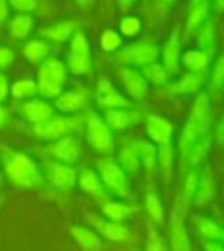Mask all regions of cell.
<instances>
[{
  "label": "cell",
  "instance_id": "cell-25",
  "mask_svg": "<svg viewBox=\"0 0 224 251\" xmlns=\"http://www.w3.org/2000/svg\"><path fill=\"white\" fill-rule=\"evenodd\" d=\"M34 27V19L29 14H19L9 22V34L11 38L16 40H25L29 34L32 32Z\"/></svg>",
  "mask_w": 224,
  "mask_h": 251
},
{
  "label": "cell",
  "instance_id": "cell-40",
  "mask_svg": "<svg viewBox=\"0 0 224 251\" xmlns=\"http://www.w3.org/2000/svg\"><path fill=\"white\" fill-rule=\"evenodd\" d=\"M200 233L203 238L209 239V241H215V239H220L221 238V227L215 223V221H211V219H203L200 223Z\"/></svg>",
  "mask_w": 224,
  "mask_h": 251
},
{
  "label": "cell",
  "instance_id": "cell-6",
  "mask_svg": "<svg viewBox=\"0 0 224 251\" xmlns=\"http://www.w3.org/2000/svg\"><path fill=\"white\" fill-rule=\"evenodd\" d=\"M96 168L99 172V178L104 187L107 189V192H112V194L122 198L130 197V183L127 178V174L119 166V163H116L110 157H106L98 160Z\"/></svg>",
  "mask_w": 224,
  "mask_h": 251
},
{
  "label": "cell",
  "instance_id": "cell-35",
  "mask_svg": "<svg viewBox=\"0 0 224 251\" xmlns=\"http://www.w3.org/2000/svg\"><path fill=\"white\" fill-rule=\"evenodd\" d=\"M207 14H209V6H207V3L192 6V9H191V12H189V17H188V23H186L188 32L194 31L196 27H198L200 25H203V23L206 22V19H207Z\"/></svg>",
  "mask_w": 224,
  "mask_h": 251
},
{
  "label": "cell",
  "instance_id": "cell-38",
  "mask_svg": "<svg viewBox=\"0 0 224 251\" xmlns=\"http://www.w3.org/2000/svg\"><path fill=\"white\" fill-rule=\"evenodd\" d=\"M101 46L106 52H116L122 46V37L113 29H107L101 35Z\"/></svg>",
  "mask_w": 224,
  "mask_h": 251
},
{
  "label": "cell",
  "instance_id": "cell-4",
  "mask_svg": "<svg viewBox=\"0 0 224 251\" xmlns=\"http://www.w3.org/2000/svg\"><path fill=\"white\" fill-rule=\"evenodd\" d=\"M67 79V67L66 64L55 56L46 58L40 63L37 87L38 95L44 99H55L63 93V87Z\"/></svg>",
  "mask_w": 224,
  "mask_h": 251
},
{
  "label": "cell",
  "instance_id": "cell-39",
  "mask_svg": "<svg viewBox=\"0 0 224 251\" xmlns=\"http://www.w3.org/2000/svg\"><path fill=\"white\" fill-rule=\"evenodd\" d=\"M224 87V53L218 58L217 63L212 67L211 73V88L212 90H220Z\"/></svg>",
  "mask_w": 224,
  "mask_h": 251
},
{
  "label": "cell",
  "instance_id": "cell-44",
  "mask_svg": "<svg viewBox=\"0 0 224 251\" xmlns=\"http://www.w3.org/2000/svg\"><path fill=\"white\" fill-rule=\"evenodd\" d=\"M8 5H11L16 11L28 14L37 8V0H8Z\"/></svg>",
  "mask_w": 224,
  "mask_h": 251
},
{
  "label": "cell",
  "instance_id": "cell-31",
  "mask_svg": "<svg viewBox=\"0 0 224 251\" xmlns=\"http://www.w3.org/2000/svg\"><path fill=\"white\" fill-rule=\"evenodd\" d=\"M172 160H174V151H172L171 143L160 145L159 151H157V161H159L162 174H163V181L167 184L172 178Z\"/></svg>",
  "mask_w": 224,
  "mask_h": 251
},
{
  "label": "cell",
  "instance_id": "cell-15",
  "mask_svg": "<svg viewBox=\"0 0 224 251\" xmlns=\"http://www.w3.org/2000/svg\"><path fill=\"white\" fill-rule=\"evenodd\" d=\"M186 207L178 202L177 207L171 216V248L172 251H191V242L188 238V233L183 227V216H185Z\"/></svg>",
  "mask_w": 224,
  "mask_h": 251
},
{
  "label": "cell",
  "instance_id": "cell-9",
  "mask_svg": "<svg viewBox=\"0 0 224 251\" xmlns=\"http://www.w3.org/2000/svg\"><path fill=\"white\" fill-rule=\"evenodd\" d=\"M44 178H46L55 189L61 192H69L78 181V175L70 165L59 163L55 160H46L43 163Z\"/></svg>",
  "mask_w": 224,
  "mask_h": 251
},
{
  "label": "cell",
  "instance_id": "cell-51",
  "mask_svg": "<svg viewBox=\"0 0 224 251\" xmlns=\"http://www.w3.org/2000/svg\"><path fill=\"white\" fill-rule=\"evenodd\" d=\"M75 3H77L78 6L87 9V8H90L93 3H95V0H75Z\"/></svg>",
  "mask_w": 224,
  "mask_h": 251
},
{
  "label": "cell",
  "instance_id": "cell-19",
  "mask_svg": "<svg viewBox=\"0 0 224 251\" xmlns=\"http://www.w3.org/2000/svg\"><path fill=\"white\" fill-rule=\"evenodd\" d=\"M142 121L140 113L128 108H114L109 110L106 114V124L114 129H127Z\"/></svg>",
  "mask_w": 224,
  "mask_h": 251
},
{
  "label": "cell",
  "instance_id": "cell-13",
  "mask_svg": "<svg viewBox=\"0 0 224 251\" xmlns=\"http://www.w3.org/2000/svg\"><path fill=\"white\" fill-rule=\"evenodd\" d=\"M88 105V93L83 88L63 92L58 98H55L54 108L61 111L63 114H78L85 110Z\"/></svg>",
  "mask_w": 224,
  "mask_h": 251
},
{
  "label": "cell",
  "instance_id": "cell-20",
  "mask_svg": "<svg viewBox=\"0 0 224 251\" xmlns=\"http://www.w3.org/2000/svg\"><path fill=\"white\" fill-rule=\"evenodd\" d=\"M70 236L75 239L84 251H98L101 248V239L99 236L90 230V228H85V227H81V226H69L67 227Z\"/></svg>",
  "mask_w": 224,
  "mask_h": 251
},
{
  "label": "cell",
  "instance_id": "cell-42",
  "mask_svg": "<svg viewBox=\"0 0 224 251\" xmlns=\"http://www.w3.org/2000/svg\"><path fill=\"white\" fill-rule=\"evenodd\" d=\"M197 184H198V180H197V175L196 174H189V176L185 181V187H183V195L180 198V204H183L185 207L191 202V198L196 195L197 192Z\"/></svg>",
  "mask_w": 224,
  "mask_h": 251
},
{
  "label": "cell",
  "instance_id": "cell-30",
  "mask_svg": "<svg viewBox=\"0 0 224 251\" xmlns=\"http://www.w3.org/2000/svg\"><path fill=\"white\" fill-rule=\"evenodd\" d=\"M209 150V137H201L194 145H191L188 150L183 152V165L186 168H191L197 165L198 161L206 155Z\"/></svg>",
  "mask_w": 224,
  "mask_h": 251
},
{
  "label": "cell",
  "instance_id": "cell-41",
  "mask_svg": "<svg viewBox=\"0 0 224 251\" xmlns=\"http://www.w3.org/2000/svg\"><path fill=\"white\" fill-rule=\"evenodd\" d=\"M146 251H168L167 242L162 236L151 227L148 226V242H146Z\"/></svg>",
  "mask_w": 224,
  "mask_h": 251
},
{
  "label": "cell",
  "instance_id": "cell-36",
  "mask_svg": "<svg viewBox=\"0 0 224 251\" xmlns=\"http://www.w3.org/2000/svg\"><path fill=\"white\" fill-rule=\"evenodd\" d=\"M145 201H146V212H148L149 218H151L154 223L162 224V221H163V209H162V201L157 197V194H154V192H149V194L146 195Z\"/></svg>",
  "mask_w": 224,
  "mask_h": 251
},
{
  "label": "cell",
  "instance_id": "cell-43",
  "mask_svg": "<svg viewBox=\"0 0 224 251\" xmlns=\"http://www.w3.org/2000/svg\"><path fill=\"white\" fill-rule=\"evenodd\" d=\"M142 29V23L138 17H125L121 22V32L125 37H134L140 32Z\"/></svg>",
  "mask_w": 224,
  "mask_h": 251
},
{
  "label": "cell",
  "instance_id": "cell-8",
  "mask_svg": "<svg viewBox=\"0 0 224 251\" xmlns=\"http://www.w3.org/2000/svg\"><path fill=\"white\" fill-rule=\"evenodd\" d=\"M44 152L52 160L59 161V163L73 165L81 157V140L75 134L64 136L61 139L49 142V145L44 148Z\"/></svg>",
  "mask_w": 224,
  "mask_h": 251
},
{
  "label": "cell",
  "instance_id": "cell-23",
  "mask_svg": "<svg viewBox=\"0 0 224 251\" xmlns=\"http://www.w3.org/2000/svg\"><path fill=\"white\" fill-rule=\"evenodd\" d=\"M178 58H180V34H178V31H175L169 37L165 50H163V64H165V69L169 73L177 72Z\"/></svg>",
  "mask_w": 224,
  "mask_h": 251
},
{
  "label": "cell",
  "instance_id": "cell-7",
  "mask_svg": "<svg viewBox=\"0 0 224 251\" xmlns=\"http://www.w3.org/2000/svg\"><path fill=\"white\" fill-rule=\"evenodd\" d=\"M85 139L95 151L101 154H110L113 151V136L110 126L101 117L93 113H85Z\"/></svg>",
  "mask_w": 224,
  "mask_h": 251
},
{
  "label": "cell",
  "instance_id": "cell-33",
  "mask_svg": "<svg viewBox=\"0 0 224 251\" xmlns=\"http://www.w3.org/2000/svg\"><path fill=\"white\" fill-rule=\"evenodd\" d=\"M209 63V53L206 50H191L183 56V64L191 73H203Z\"/></svg>",
  "mask_w": 224,
  "mask_h": 251
},
{
  "label": "cell",
  "instance_id": "cell-49",
  "mask_svg": "<svg viewBox=\"0 0 224 251\" xmlns=\"http://www.w3.org/2000/svg\"><path fill=\"white\" fill-rule=\"evenodd\" d=\"M204 250L206 251H224V247L215 241H206L204 242Z\"/></svg>",
  "mask_w": 224,
  "mask_h": 251
},
{
  "label": "cell",
  "instance_id": "cell-16",
  "mask_svg": "<svg viewBox=\"0 0 224 251\" xmlns=\"http://www.w3.org/2000/svg\"><path fill=\"white\" fill-rule=\"evenodd\" d=\"M78 183L81 190L85 195L93 198L98 204H106L109 200V192L104 187L99 175L93 169H83L80 176H78Z\"/></svg>",
  "mask_w": 224,
  "mask_h": 251
},
{
  "label": "cell",
  "instance_id": "cell-34",
  "mask_svg": "<svg viewBox=\"0 0 224 251\" xmlns=\"http://www.w3.org/2000/svg\"><path fill=\"white\" fill-rule=\"evenodd\" d=\"M142 75L146 81L153 82L156 85H162V84H167L169 72L165 69V66L157 64V63H151V64H148L142 69Z\"/></svg>",
  "mask_w": 224,
  "mask_h": 251
},
{
  "label": "cell",
  "instance_id": "cell-14",
  "mask_svg": "<svg viewBox=\"0 0 224 251\" xmlns=\"http://www.w3.org/2000/svg\"><path fill=\"white\" fill-rule=\"evenodd\" d=\"M119 76H121L122 85L131 99L140 100L148 96L149 93L148 81L143 78V75L139 70L131 69V67H124L119 72Z\"/></svg>",
  "mask_w": 224,
  "mask_h": 251
},
{
  "label": "cell",
  "instance_id": "cell-53",
  "mask_svg": "<svg viewBox=\"0 0 224 251\" xmlns=\"http://www.w3.org/2000/svg\"><path fill=\"white\" fill-rule=\"evenodd\" d=\"M214 6H215V11L224 12V0H215V2H214Z\"/></svg>",
  "mask_w": 224,
  "mask_h": 251
},
{
  "label": "cell",
  "instance_id": "cell-45",
  "mask_svg": "<svg viewBox=\"0 0 224 251\" xmlns=\"http://www.w3.org/2000/svg\"><path fill=\"white\" fill-rule=\"evenodd\" d=\"M14 56H16V53L12 49L0 46V70H6L12 64Z\"/></svg>",
  "mask_w": 224,
  "mask_h": 251
},
{
  "label": "cell",
  "instance_id": "cell-47",
  "mask_svg": "<svg viewBox=\"0 0 224 251\" xmlns=\"http://www.w3.org/2000/svg\"><path fill=\"white\" fill-rule=\"evenodd\" d=\"M9 16V5L8 0H0V23H3Z\"/></svg>",
  "mask_w": 224,
  "mask_h": 251
},
{
  "label": "cell",
  "instance_id": "cell-18",
  "mask_svg": "<svg viewBox=\"0 0 224 251\" xmlns=\"http://www.w3.org/2000/svg\"><path fill=\"white\" fill-rule=\"evenodd\" d=\"M146 132L149 139H151L154 143L165 145L171 142V136H172V125L169 121L162 119L160 116H148L146 119Z\"/></svg>",
  "mask_w": 224,
  "mask_h": 251
},
{
  "label": "cell",
  "instance_id": "cell-46",
  "mask_svg": "<svg viewBox=\"0 0 224 251\" xmlns=\"http://www.w3.org/2000/svg\"><path fill=\"white\" fill-rule=\"evenodd\" d=\"M9 95V84H8V79L3 73H0V104H2L3 100H6Z\"/></svg>",
  "mask_w": 224,
  "mask_h": 251
},
{
  "label": "cell",
  "instance_id": "cell-17",
  "mask_svg": "<svg viewBox=\"0 0 224 251\" xmlns=\"http://www.w3.org/2000/svg\"><path fill=\"white\" fill-rule=\"evenodd\" d=\"M19 111L28 122H31L32 125H37V124L48 121L49 117H52L55 108L44 100L32 99V100L23 102L19 108Z\"/></svg>",
  "mask_w": 224,
  "mask_h": 251
},
{
  "label": "cell",
  "instance_id": "cell-1",
  "mask_svg": "<svg viewBox=\"0 0 224 251\" xmlns=\"http://www.w3.org/2000/svg\"><path fill=\"white\" fill-rule=\"evenodd\" d=\"M0 150L3 157L5 175L12 186L23 190H38L46 187V178L31 157L6 146H2Z\"/></svg>",
  "mask_w": 224,
  "mask_h": 251
},
{
  "label": "cell",
  "instance_id": "cell-27",
  "mask_svg": "<svg viewBox=\"0 0 224 251\" xmlns=\"http://www.w3.org/2000/svg\"><path fill=\"white\" fill-rule=\"evenodd\" d=\"M133 145L136 148L139 160L143 165V168L148 172H153L156 168V161H157V151H156L154 145L149 142H145V140H136V142H133Z\"/></svg>",
  "mask_w": 224,
  "mask_h": 251
},
{
  "label": "cell",
  "instance_id": "cell-26",
  "mask_svg": "<svg viewBox=\"0 0 224 251\" xmlns=\"http://www.w3.org/2000/svg\"><path fill=\"white\" fill-rule=\"evenodd\" d=\"M117 160H119V166H121L125 172H130L133 175L139 172L140 160H139L138 151H136V148H134L133 143L125 145V146L121 148V151H119V155H117Z\"/></svg>",
  "mask_w": 224,
  "mask_h": 251
},
{
  "label": "cell",
  "instance_id": "cell-21",
  "mask_svg": "<svg viewBox=\"0 0 224 251\" xmlns=\"http://www.w3.org/2000/svg\"><path fill=\"white\" fill-rule=\"evenodd\" d=\"M77 23L73 22H59L46 29H41L40 35L49 43H66L70 37H73Z\"/></svg>",
  "mask_w": 224,
  "mask_h": 251
},
{
  "label": "cell",
  "instance_id": "cell-5",
  "mask_svg": "<svg viewBox=\"0 0 224 251\" xmlns=\"http://www.w3.org/2000/svg\"><path fill=\"white\" fill-rule=\"evenodd\" d=\"M67 70L77 76L92 75L93 58L90 52V44L84 32H75L70 40V48L67 52Z\"/></svg>",
  "mask_w": 224,
  "mask_h": 251
},
{
  "label": "cell",
  "instance_id": "cell-10",
  "mask_svg": "<svg viewBox=\"0 0 224 251\" xmlns=\"http://www.w3.org/2000/svg\"><path fill=\"white\" fill-rule=\"evenodd\" d=\"M159 56V49L154 44L134 43L117 52L116 61L127 66H148L156 61Z\"/></svg>",
  "mask_w": 224,
  "mask_h": 251
},
{
  "label": "cell",
  "instance_id": "cell-2",
  "mask_svg": "<svg viewBox=\"0 0 224 251\" xmlns=\"http://www.w3.org/2000/svg\"><path fill=\"white\" fill-rule=\"evenodd\" d=\"M85 125V114H61L52 116L48 121L32 126V134L38 140L54 142L64 136H72L81 131Z\"/></svg>",
  "mask_w": 224,
  "mask_h": 251
},
{
  "label": "cell",
  "instance_id": "cell-24",
  "mask_svg": "<svg viewBox=\"0 0 224 251\" xmlns=\"http://www.w3.org/2000/svg\"><path fill=\"white\" fill-rule=\"evenodd\" d=\"M215 195V180L211 169H204L201 178L197 184L196 192V205H204Z\"/></svg>",
  "mask_w": 224,
  "mask_h": 251
},
{
  "label": "cell",
  "instance_id": "cell-29",
  "mask_svg": "<svg viewBox=\"0 0 224 251\" xmlns=\"http://www.w3.org/2000/svg\"><path fill=\"white\" fill-rule=\"evenodd\" d=\"M9 93L14 99H19V100L31 99L38 95V87L34 79L23 78V79L16 81L9 87Z\"/></svg>",
  "mask_w": 224,
  "mask_h": 251
},
{
  "label": "cell",
  "instance_id": "cell-28",
  "mask_svg": "<svg viewBox=\"0 0 224 251\" xmlns=\"http://www.w3.org/2000/svg\"><path fill=\"white\" fill-rule=\"evenodd\" d=\"M203 81V73H186L182 76L180 81H177L169 87V92L174 95H182V93H194L197 92Z\"/></svg>",
  "mask_w": 224,
  "mask_h": 251
},
{
  "label": "cell",
  "instance_id": "cell-54",
  "mask_svg": "<svg viewBox=\"0 0 224 251\" xmlns=\"http://www.w3.org/2000/svg\"><path fill=\"white\" fill-rule=\"evenodd\" d=\"M203 3H207V0H191V6H197Z\"/></svg>",
  "mask_w": 224,
  "mask_h": 251
},
{
  "label": "cell",
  "instance_id": "cell-32",
  "mask_svg": "<svg viewBox=\"0 0 224 251\" xmlns=\"http://www.w3.org/2000/svg\"><path fill=\"white\" fill-rule=\"evenodd\" d=\"M102 213L109 221H113V223H121V221L127 219L131 216V209L128 205L117 202V201H107L106 204L101 205Z\"/></svg>",
  "mask_w": 224,
  "mask_h": 251
},
{
  "label": "cell",
  "instance_id": "cell-56",
  "mask_svg": "<svg viewBox=\"0 0 224 251\" xmlns=\"http://www.w3.org/2000/svg\"><path fill=\"white\" fill-rule=\"evenodd\" d=\"M221 241H223V244H224V230H223V233H221V238H220Z\"/></svg>",
  "mask_w": 224,
  "mask_h": 251
},
{
  "label": "cell",
  "instance_id": "cell-3",
  "mask_svg": "<svg viewBox=\"0 0 224 251\" xmlns=\"http://www.w3.org/2000/svg\"><path fill=\"white\" fill-rule=\"evenodd\" d=\"M211 117H212V108H211V102H209V96L206 92H201L196 102H194V107L189 114V121L185 125L183 134L180 139V150L185 152L191 145L196 143L211 125Z\"/></svg>",
  "mask_w": 224,
  "mask_h": 251
},
{
  "label": "cell",
  "instance_id": "cell-11",
  "mask_svg": "<svg viewBox=\"0 0 224 251\" xmlns=\"http://www.w3.org/2000/svg\"><path fill=\"white\" fill-rule=\"evenodd\" d=\"M85 223L88 226H92L102 238H106L112 242H125L130 241L131 234L127 227H124L119 223H113L109 219H102L95 213H87L85 216Z\"/></svg>",
  "mask_w": 224,
  "mask_h": 251
},
{
  "label": "cell",
  "instance_id": "cell-22",
  "mask_svg": "<svg viewBox=\"0 0 224 251\" xmlns=\"http://www.w3.org/2000/svg\"><path fill=\"white\" fill-rule=\"evenodd\" d=\"M52 50L51 43L46 40H29L25 48H23V55L25 58L32 64L43 63L46 58H49Z\"/></svg>",
  "mask_w": 224,
  "mask_h": 251
},
{
  "label": "cell",
  "instance_id": "cell-52",
  "mask_svg": "<svg viewBox=\"0 0 224 251\" xmlns=\"http://www.w3.org/2000/svg\"><path fill=\"white\" fill-rule=\"evenodd\" d=\"M117 2L122 6V9H128L134 2H136V0H117Z\"/></svg>",
  "mask_w": 224,
  "mask_h": 251
},
{
  "label": "cell",
  "instance_id": "cell-48",
  "mask_svg": "<svg viewBox=\"0 0 224 251\" xmlns=\"http://www.w3.org/2000/svg\"><path fill=\"white\" fill-rule=\"evenodd\" d=\"M9 121V111L6 107H3L2 104H0V129H2Z\"/></svg>",
  "mask_w": 224,
  "mask_h": 251
},
{
  "label": "cell",
  "instance_id": "cell-50",
  "mask_svg": "<svg viewBox=\"0 0 224 251\" xmlns=\"http://www.w3.org/2000/svg\"><path fill=\"white\" fill-rule=\"evenodd\" d=\"M217 139L221 145H224V119L220 122L218 125V131H217Z\"/></svg>",
  "mask_w": 224,
  "mask_h": 251
},
{
  "label": "cell",
  "instance_id": "cell-37",
  "mask_svg": "<svg viewBox=\"0 0 224 251\" xmlns=\"http://www.w3.org/2000/svg\"><path fill=\"white\" fill-rule=\"evenodd\" d=\"M215 38H217V29H215V25L211 23V22H206L203 23L200 32H198V44L203 50L209 49L214 46L215 43Z\"/></svg>",
  "mask_w": 224,
  "mask_h": 251
},
{
  "label": "cell",
  "instance_id": "cell-55",
  "mask_svg": "<svg viewBox=\"0 0 224 251\" xmlns=\"http://www.w3.org/2000/svg\"><path fill=\"white\" fill-rule=\"evenodd\" d=\"M175 0H160V3L163 5V6H168V5H171V3H174Z\"/></svg>",
  "mask_w": 224,
  "mask_h": 251
},
{
  "label": "cell",
  "instance_id": "cell-12",
  "mask_svg": "<svg viewBox=\"0 0 224 251\" xmlns=\"http://www.w3.org/2000/svg\"><path fill=\"white\" fill-rule=\"evenodd\" d=\"M95 99L99 108L102 110H114V108H128L130 102L119 93L116 88L107 81L106 78H102L98 85H96V92H95Z\"/></svg>",
  "mask_w": 224,
  "mask_h": 251
}]
</instances>
